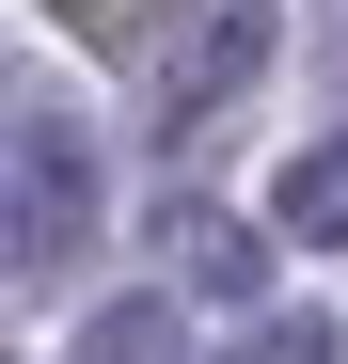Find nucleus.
Returning a JSON list of instances; mask_svg holds the SVG:
<instances>
[{
	"label": "nucleus",
	"instance_id": "f257e3e1",
	"mask_svg": "<svg viewBox=\"0 0 348 364\" xmlns=\"http://www.w3.org/2000/svg\"><path fill=\"white\" fill-rule=\"evenodd\" d=\"M111 174H95V127L48 80H16V127H0V269L16 285H64V254L95 237Z\"/></svg>",
	"mask_w": 348,
	"mask_h": 364
},
{
	"label": "nucleus",
	"instance_id": "f03ea898",
	"mask_svg": "<svg viewBox=\"0 0 348 364\" xmlns=\"http://www.w3.org/2000/svg\"><path fill=\"white\" fill-rule=\"evenodd\" d=\"M269 32H285V0H158V32H143L158 127H206V111H238V95L269 80Z\"/></svg>",
	"mask_w": 348,
	"mask_h": 364
},
{
	"label": "nucleus",
	"instance_id": "7ed1b4c3",
	"mask_svg": "<svg viewBox=\"0 0 348 364\" xmlns=\"http://www.w3.org/2000/svg\"><path fill=\"white\" fill-rule=\"evenodd\" d=\"M269 237L285 222H206L190 206V222H174V269H190L206 301H238V317H269Z\"/></svg>",
	"mask_w": 348,
	"mask_h": 364
},
{
	"label": "nucleus",
	"instance_id": "20e7f679",
	"mask_svg": "<svg viewBox=\"0 0 348 364\" xmlns=\"http://www.w3.org/2000/svg\"><path fill=\"white\" fill-rule=\"evenodd\" d=\"M285 237H317V254H348V127H317L301 159H285V191H269Z\"/></svg>",
	"mask_w": 348,
	"mask_h": 364
},
{
	"label": "nucleus",
	"instance_id": "39448f33",
	"mask_svg": "<svg viewBox=\"0 0 348 364\" xmlns=\"http://www.w3.org/2000/svg\"><path fill=\"white\" fill-rule=\"evenodd\" d=\"M80 364H174V301H95Z\"/></svg>",
	"mask_w": 348,
	"mask_h": 364
},
{
	"label": "nucleus",
	"instance_id": "423d86ee",
	"mask_svg": "<svg viewBox=\"0 0 348 364\" xmlns=\"http://www.w3.org/2000/svg\"><path fill=\"white\" fill-rule=\"evenodd\" d=\"M222 364H348V333H332V317H254Z\"/></svg>",
	"mask_w": 348,
	"mask_h": 364
}]
</instances>
